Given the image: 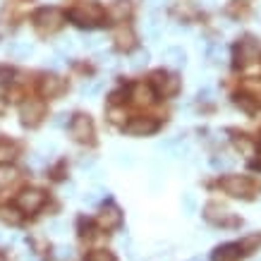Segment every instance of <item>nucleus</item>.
Wrapping results in <instances>:
<instances>
[{
    "mask_svg": "<svg viewBox=\"0 0 261 261\" xmlns=\"http://www.w3.org/2000/svg\"><path fill=\"white\" fill-rule=\"evenodd\" d=\"M156 129H159V120L144 118V115H137L129 122H125V132L129 137H146V135H153Z\"/></svg>",
    "mask_w": 261,
    "mask_h": 261,
    "instance_id": "obj_8",
    "label": "nucleus"
},
{
    "mask_svg": "<svg viewBox=\"0 0 261 261\" xmlns=\"http://www.w3.org/2000/svg\"><path fill=\"white\" fill-rule=\"evenodd\" d=\"M211 96H214V91H211V89H201V91H199V98H206V101H211Z\"/></svg>",
    "mask_w": 261,
    "mask_h": 261,
    "instance_id": "obj_37",
    "label": "nucleus"
},
{
    "mask_svg": "<svg viewBox=\"0 0 261 261\" xmlns=\"http://www.w3.org/2000/svg\"><path fill=\"white\" fill-rule=\"evenodd\" d=\"M223 53H225V48L221 43H211V46L206 48V56L211 63H223Z\"/></svg>",
    "mask_w": 261,
    "mask_h": 261,
    "instance_id": "obj_25",
    "label": "nucleus"
},
{
    "mask_svg": "<svg viewBox=\"0 0 261 261\" xmlns=\"http://www.w3.org/2000/svg\"><path fill=\"white\" fill-rule=\"evenodd\" d=\"M235 101H238V106H242V108H245V111H249V113L256 108V98L252 101V96H247V94H238V98H235Z\"/></svg>",
    "mask_w": 261,
    "mask_h": 261,
    "instance_id": "obj_28",
    "label": "nucleus"
},
{
    "mask_svg": "<svg viewBox=\"0 0 261 261\" xmlns=\"http://www.w3.org/2000/svg\"><path fill=\"white\" fill-rule=\"evenodd\" d=\"M211 168H214V170H228V168H232V161L223 159V156H214V159H211Z\"/></svg>",
    "mask_w": 261,
    "mask_h": 261,
    "instance_id": "obj_31",
    "label": "nucleus"
},
{
    "mask_svg": "<svg viewBox=\"0 0 261 261\" xmlns=\"http://www.w3.org/2000/svg\"><path fill=\"white\" fill-rule=\"evenodd\" d=\"M129 12H132L129 0H118V3H115V5L108 10V15H111L113 19H118V22H125L127 17H129Z\"/></svg>",
    "mask_w": 261,
    "mask_h": 261,
    "instance_id": "obj_17",
    "label": "nucleus"
},
{
    "mask_svg": "<svg viewBox=\"0 0 261 261\" xmlns=\"http://www.w3.org/2000/svg\"><path fill=\"white\" fill-rule=\"evenodd\" d=\"M3 108H5V103H3V96H0V111H3Z\"/></svg>",
    "mask_w": 261,
    "mask_h": 261,
    "instance_id": "obj_39",
    "label": "nucleus"
},
{
    "mask_svg": "<svg viewBox=\"0 0 261 261\" xmlns=\"http://www.w3.org/2000/svg\"><path fill=\"white\" fill-rule=\"evenodd\" d=\"M53 125H56V127H63V125H67V113H58V115H56V120H53Z\"/></svg>",
    "mask_w": 261,
    "mask_h": 261,
    "instance_id": "obj_36",
    "label": "nucleus"
},
{
    "mask_svg": "<svg viewBox=\"0 0 261 261\" xmlns=\"http://www.w3.org/2000/svg\"><path fill=\"white\" fill-rule=\"evenodd\" d=\"M103 17H106V10L98 3H84V5L74 8L70 12V19L77 27H96V24L103 22Z\"/></svg>",
    "mask_w": 261,
    "mask_h": 261,
    "instance_id": "obj_4",
    "label": "nucleus"
},
{
    "mask_svg": "<svg viewBox=\"0 0 261 261\" xmlns=\"http://www.w3.org/2000/svg\"><path fill=\"white\" fill-rule=\"evenodd\" d=\"M151 87H153V91L159 96H163V98H175L182 89V80L177 74H173V72L159 70L151 74Z\"/></svg>",
    "mask_w": 261,
    "mask_h": 261,
    "instance_id": "obj_1",
    "label": "nucleus"
},
{
    "mask_svg": "<svg viewBox=\"0 0 261 261\" xmlns=\"http://www.w3.org/2000/svg\"><path fill=\"white\" fill-rule=\"evenodd\" d=\"M84 261H118L113 252H106V249H94L84 256Z\"/></svg>",
    "mask_w": 261,
    "mask_h": 261,
    "instance_id": "obj_24",
    "label": "nucleus"
},
{
    "mask_svg": "<svg viewBox=\"0 0 261 261\" xmlns=\"http://www.w3.org/2000/svg\"><path fill=\"white\" fill-rule=\"evenodd\" d=\"M0 218L5 223H12V225H17V223L22 221V216H17L15 208H3V211H0Z\"/></svg>",
    "mask_w": 261,
    "mask_h": 261,
    "instance_id": "obj_29",
    "label": "nucleus"
},
{
    "mask_svg": "<svg viewBox=\"0 0 261 261\" xmlns=\"http://www.w3.org/2000/svg\"><path fill=\"white\" fill-rule=\"evenodd\" d=\"M161 24H163V22H161V15H159V12H151L149 19H146V34L156 39V36H159V32H161Z\"/></svg>",
    "mask_w": 261,
    "mask_h": 261,
    "instance_id": "obj_23",
    "label": "nucleus"
},
{
    "mask_svg": "<svg viewBox=\"0 0 261 261\" xmlns=\"http://www.w3.org/2000/svg\"><path fill=\"white\" fill-rule=\"evenodd\" d=\"M0 261H8V259H5V256H3V254H0Z\"/></svg>",
    "mask_w": 261,
    "mask_h": 261,
    "instance_id": "obj_40",
    "label": "nucleus"
},
{
    "mask_svg": "<svg viewBox=\"0 0 261 261\" xmlns=\"http://www.w3.org/2000/svg\"><path fill=\"white\" fill-rule=\"evenodd\" d=\"M111 120H113V122H122V113H120V111H113L111 113Z\"/></svg>",
    "mask_w": 261,
    "mask_h": 261,
    "instance_id": "obj_38",
    "label": "nucleus"
},
{
    "mask_svg": "<svg viewBox=\"0 0 261 261\" xmlns=\"http://www.w3.org/2000/svg\"><path fill=\"white\" fill-rule=\"evenodd\" d=\"M43 204H46V194L41 190H24L22 194H17V208L22 214H36Z\"/></svg>",
    "mask_w": 261,
    "mask_h": 261,
    "instance_id": "obj_6",
    "label": "nucleus"
},
{
    "mask_svg": "<svg viewBox=\"0 0 261 261\" xmlns=\"http://www.w3.org/2000/svg\"><path fill=\"white\" fill-rule=\"evenodd\" d=\"M17 180V168L10 166V163H3L0 166V187H8Z\"/></svg>",
    "mask_w": 261,
    "mask_h": 261,
    "instance_id": "obj_20",
    "label": "nucleus"
},
{
    "mask_svg": "<svg viewBox=\"0 0 261 261\" xmlns=\"http://www.w3.org/2000/svg\"><path fill=\"white\" fill-rule=\"evenodd\" d=\"M10 56L12 58H17V60H22V58H27V56H32V43H27V41H15V43H10Z\"/></svg>",
    "mask_w": 261,
    "mask_h": 261,
    "instance_id": "obj_19",
    "label": "nucleus"
},
{
    "mask_svg": "<svg viewBox=\"0 0 261 261\" xmlns=\"http://www.w3.org/2000/svg\"><path fill=\"white\" fill-rule=\"evenodd\" d=\"M103 194H106L103 190H94V192H89V197H84V204H96V201H98V199H101Z\"/></svg>",
    "mask_w": 261,
    "mask_h": 261,
    "instance_id": "obj_32",
    "label": "nucleus"
},
{
    "mask_svg": "<svg viewBox=\"0 0 261 261\" xmlns=\"http://www.w3.org/2000/svg\"><path fill=\"white\" fill-rule=\"evenodd\" d=\"M96 221H98V225H101L103 230H115V228H120V223H122V214H120L118 206H106Z\"/></svg>",
    "mask_w": 261,
    "mask_h": 261,
    "instance_id": "obj_11",
    "label": "nucleus"
},
{
    "mask_svg": "<svg viewBox=\"0 0 261 261\" xmlns=\"http://www.w3.org/2000/svg\"><path fill=\"white\" fill-rule=\"evenodd\" d=\"M259 58V43L254 39H242L238 43V65H249Z\"/></svg>",
    "mask_w": 261,
    "mask_h": 261,
    "instance_id": "obj_10",
    "label": "nucleus"
},
{
    "mask_svg": "<svg viewBox=\"0 0 261 261\" xmlns=\"http://www.w3.org/2000/svg\"><path fill=\"white\" fill-rule=\"evenodd\" d=\"M65 89H67V84H65V80L58 77V74H46L39 84V91L43 98H58V96L65 94Z\"/></svg>",
    "mask_w": 261,
    "mask_h": 261,
    "instance_id": "obj_9",
    "label": "nucleus"
},
{
    "mask_svg": "<svg viewBox=\"0 0 261 261\" xmlns=\"http://www.w3.org/2000/svg\"><path fill=\"white\" fill-rule=\"evenodd\" d=\"M70 135L77 139V142L82 144H89L91 139H94V122H91V118L89 115H84V113H80V115H74L70 122Z\"/></svg>",
    "mask_w": 261,
    "mask_h": 261,
    "instance_id": "obj_5",
    "label": "nucleus"
},
{
    "mask_svg": "<svg viewBox=\"0 0 261 261\" xmlns=\"http://www.w3.org/2000/svg\"><path fill=\"white\" fill-rule=\"evenodd\" d=\"M115 43H118V48H132L135 46V34H132V29H127V27H120V29H115Z\"/></svg>",
    "mask_w": 261,
    "mask_h": 261,
    "instance_id": "obj_18",
    "label": "nucleus"
},
{
    "mask_svg": "<svg viewBox=\"0 0 261 261\" xmlns=\"http://www.w3.org/2000/svg\"><path fill=\"white\" fill-rule=\"evenodd\" d=\"M19 115H22V122L29 127H36L46 115V106L43 101H36V98H29L19 106Z\"/></svg>",
    "mask_w": 261,
    "mask_h": 261,
    "instance_id": "obj_7",
    "label": "nucleus"
},
{
    "mask_svg": "<svg viewBox=\"0 0 261 261\" xmlns=\"http://www.w3.org/2000/svg\"><path fill=\"white\" fill-rule=\"evenodd\" d=\"M58 259H72V249L70 247H58Z\"/></svg>",
    "mask_w": 261,
    "mask_h": 261,
    "instance_id": "obj_33",
    "label": "nucleus"
},
{
    "mask_svg": "<svg viewBox=\"0 0 261 261\" xmlns=\"http://www.w3.org/2000/svg\"><path fill=\"white\" fill-rule=\"evenodd\" d=\"M159 149L170 151V156L180 159V156H185V153L190 151V146H187V142H182V139H168V142H161L159 144Z\"/></svg>",
    "mask_w": 261,
    "mask_h": 261,
    "instance_id": "obj_16",
    "label": "nucleus"
},
{
    "mask_svg": "<svg viewBox=\"0 0 261 261\" xmlns=\"http://www.w3.org/2000/svg\"><path fill=\"white\" fill-rule=\"evenodd\" d=\"M129 94H132V101L142 106V103H151V101H153V94H156V91H153V87H151V84H142V82H139V84H135V87H132V91H129Z\"/></svg>",
    "mask_w": 261,
    "mask_h": 261,
    "instance_id": "obj_14",
    "label": "nucleus"
},
{
    "mask_svg": "<svg viewBox=\"0 0 261 261\" xmlns=\"http://www.w3.org/2000/svg\"><path fill=\"white\" fill-rule=\"evenodd\" d=\"M17 153V146L10 142H0V161H5V163H10V161L15 159Z\"/></svg>",
    "mask_w": 261,
    "mask_h": 261,
    "instance_id": "obj_26",
    "label": "nucleus"
},
{
    "mask_svg": "<svg viewBox=\"0 0 261 261\" xmlns=\"http://www.w3.org/2000/svg\"><path fill=\"white\" fill-rule=\"evenodd\" d=\"M118 163H120V166H132L135 161H132V156H129V153H118Z\"/></svg>",
    "mask_w": 261,
    "mask_h": 261,
    "instance_id": "obj_35",
    "label": "nucleus"
},
{
    "mask_svg": "<svg viewBox=\"0 0 261 261\" xmlns=\"http://www.w3.org/2000/svg\"><path fill=\"white\" fill-rule=\"evenodd\" d=\"M206 221L216 223V225H235V223H238L228 211H223V208H218V206H214V204L206 208Z\"/></svg>",
    "mask_w": 261,
    "mask_h": 261,
    "instance_id": "obj_13",
    "label": "nucleus"
},
{
    "mask_svg": "<svg viewBox=\"0 0 261 261\" xmlns=\"http://www.w3.org/2000/svg\"><path fill=\"white\" fill-rule=\"evenodd\" d=\"M50 230H53L56 235H63L65 230H67V225H65V223H60V221H56V223H50Z\"/></svg>",
    "mask_w": 261,
    "mask_h": 261,
    "instance_id": "obj_34",
    "label": "nucleus"
},
{
    "mask_svg": "<svg viewBox=\"0 0 261 261\" xmlns=\"http://www.w3.org/2000/svg\"><path fill=\"white\" fill-rule=\"evenodd\" d=\"M261 247V235H249V238L240 240V249L242 254H252L254 249H259Z\"/></svg>",
    "mask_w": 261,
    "mask_h": 261,
    "instance_id": "obj_21",
    "label": "nucleus"
},
{
    "mask_svg": "<svg viewBox=\"0 0 261 261\" xmlns=\"http://www.w3.org/2000/svg\"><path fill=\"white\" fill-rule=\"evenodd\" d=\"M163 60H166V65H170V67H185V63H187V56H185V50L177 46H170L163 50Z\"/></svg>",
    "mask_w": 261,
    "mask_h": 261,
    "instance_id": "obj_15",
    "label": "nucleus"
},
{
    "mask_svg": "<svg viewBox=\"0 0 261 261\" xmlns=\"http://www.w3.org/2000/svg\"><path fill=\"white\" fill-rule=\"evenodd\" d=\"M221 190L225 192V194H230V197H252L254 192H256V185H254L247 175H225V177H221Z\"/></svg>",
    "mask_w": 261,
    "mask_h": 261,
    "instance_id": "obj_3",
    "label": "nucleus"
},
{
    "mask_svg": "<svg viewBox=\"0 0 261 261\" xmlns=\"http://www.w3.org/2000/svg\"><path fill=\"white\" fill-rule=\"evenodd\" d=\"M146 65H149V50H137L135 56L129 58V67H132V70H142V67H146Z\"/></svg>",
    "mask_w": 261,
    "mask_h": 261,
    "instance_id": "obj_22",
    "label": "nucleus"
},
{
    "mask_svg": "<svg viewBox=\"0 0 261 261\" xmlns=\"http://www.w3.org/2000/svg\"><path fill=\"white\" fill-rule=\"evenodd\" d=\"M65 24V12L58 8H41L34 15V27L41 34H56L58 29H63Z\"/></svg>",
    "mask_w": 261,
    "mask_h": 261,
    "instance_id": "obj_2",
    "label": "nucleus"
},
{
    "mask_svg": "<svg viewBox=\"0 0 261 261\" xmlns=\"http://www.w3.org/2000/svg\"><path fill=\"white\" fill-rule=\"evenodd\" d=\"M182 208H185L187 216H192L197 211V197H194L192 192H185V194H182Z\"/></svg>",
    "mask_w": 261,
    "mask_h": 261,
    "instance_id": "obj_27",
    "label": "nucleus"
},
{
    "mask_svg": "<svg viewBox=\"0 0 261 261\" xmlns=\"http://www.w3.org/2000/svg\"><path fill=\"white\" fill-rule=\"evenodd\" d=\"M240 254H242L240 242H230V245L216 247L214 254H211V259H214V261H238Z\"/></svg>",
    "mask_w": 261,
    "mask_h": 261,
    "instance_id": "obj_12",
    "label": "nucleus"
},
{
    "mask_svg": "<svg viewBox=\"0 0 261 261\" xmlns=\"http://www.w3.org/2000/svg\"><path fill=\"white\" fill-rule=\"evenodd\" d=\"M101 89H103V80H96V82H91V84H84V87H82V94L84 96H96Z\"/></svg>",
    "mask_w": 261,
    "mask_h": 261,
    "instance_id": "obj_30",
    "label": "nucleus"
}]
</instances>
